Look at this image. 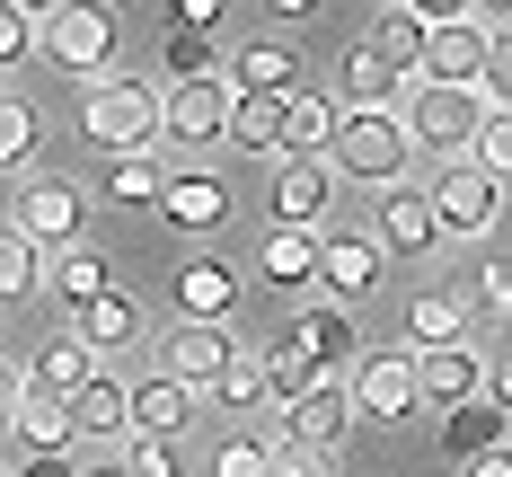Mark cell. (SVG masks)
I'll list each match as a JSON object with an SVG mask.
<instances>
[{
  "label": "cell",
  "instance_id": "1",
  "mask_svg": "<svg viewBox=\"0 0 512 477\" xmlns=\"http://www.w3.org/2000/svg\"><path fill=\"white\" fill-rule=\"evenodd\" d=\"M486 106H504V71H495L486 89H433V80H407L389 115H398L407 151H433V159H468L477 124H486Z\"/></svg>",
  "mask_w": 512,
  "mask_h": 477
},
{
  "label": "cell",
  "instance_id": "2",
  "mask_svg": "<svg viewBox=\"0 0 512 477\" xmlns=\"http://www.w3.org/2000/svg\"><path fill=\"white\" fill-rule=\"evenodd\" d=\"M80 133H89L106 159L151 151V142H159V89H151V80H133L124 62L98 71V80H80Z\"/></svg>",
  "mask_w": 512,
  "mask_h": 477
},
{
  "label": "cell",
  "instance_id": "3",
  "mask_svg": "<svg viewBox=\"0 0 512 477\" xmlns=\"http://www.w3.org/2000/svg\"><path fill=\"white\" fill-rule=\"evenodd\" d=\"M327 168L380 195V186H398V177L415 168V151H407V133H398V115H389V106H336V133H327Z\"/></svg>",
  "mask_w": 512,
  "mask_h": 477
},
{
  "label": "cell",
  "instance_id": "4",
  "mask_svg": "<svg viewBox=\"0 0 512 477\" xmlns=\"http://www.w3.org/2000/svg\"><path fill=\"white\" fill-rule=\"evenodd\" d=\"M115 45H124V27H115L106 0H62L53 18H36V53H45L53 71H71V80L115 71Z\"/></svg>",
  "mask_w": 512,
  "mask_h": 477
},
{
  "label": "cell",
  "instance_id": "5",
  "mask_svg": "<svg viewBox=\"0 0 512 477\" xmlns=\"http://www.w3.org/2000/svg\"><path fill=\"white\" fill-rule=\"evenodd\" d=\"M9 230L36 248V257H62L89 239V195L71 177H18V204H9Z\"/></svg>",
  "mask_w": 512,
  "mask_h": 477
},
{
  "label": "cell",
  "instance_id": "6",
  "mask_svg": "<svg viewBox=\"0 0 512 477\" xmlns=\"http://www.w3.org/2000/svg\"><path fill=\"white\" fill-rule=\"evenodd\" d=\"M345 398H354V416L371 424H407L415 416V354L407 345H371L345 363Z\"/></svg>",
  "mask_w": 512,
  "mask_h": 477
},
{
  "label": "cell",
  "instance_id": "7",
  "mask_svg": "<svg viewBox=\"0 0 512 477\" xmlns=\"http://www.w3.org/2000/svg\"><path fill=\"white\" fill-rule=\"evenodd\" d=\"M380 283H389V257L362 239V230H318V301H336V310H362V301H380Z\"/></svg>",
  "mask_w": 512,
  "mask_h": 477
},
{
  "label": "cell",
  "instance_id": "8",
  "mask_svg": "<svg viewBox=\"0 0 512 477\" xmlns=\"http://www.w3.org/2000/svg\"><path fill=\"white\" fill-rule=\"evenodd\" d=\"M495 27H424V53H415V80H433V89H486L495 80Z\"/></svg>",
  "mask_w": 512,
  "mask_h": 477
},
{
  "label": "cell",
  "instance_id": "9",
  "mask_svg": "<svg viewBox=\"0 0 512 477\" xmlns=\"http://www.w3.org/2000/svg\"><path fill=\"white\" fill-rule=\"evenodd\" d=\"M230 363H239V336L212 327V318H177V327L159 336V380H177V389H195V398H204Z\"/></svg>",
  "mask_w": 512,
  "mask_h": 477
},
{
  "label": "cell",
  "instance_id": "10",
  "mask_svg": "<svg viewBox=\"0 0 512 477\" xmlns=\"http://www.w3.org/2000/svg\"><path fill=\"white\" fill-rule=\"evenodd\" d=\"M159 212H168V230H186V239H221L230 212H239V195H230L221 168H168V177H159Z\"/></svg>",
  "mask_w": 512,
  "mask_h": 477
},
{
  "label": "cell",
  "instance_id": "11",
  "mask_svg": "<svg viewBox=\"0 0 512 477\" xmlns=\"http://www.w3.org/2000/svg\"><path fill=\"white\" fill-rule=\"evenodd\" d=\"M424 204H433V230H442V239H477V230H495L504 186H495V177H477L468 159H451V168L424 186Z\"/></svg>",
  "mask_w": 512,
  "mask_h": 477
},
{
  "label": "cell",
  "instance_id": "12",
  "mask_svg": "<svg viewBox=\"0 0 512 477\" xmlns=\"http://www.w3.org/2000/svg\"><path fill=\"white\" fill-rule=\"evenodd\" d=\"M354 433V398H345V371H327V380H309L301 398L283 407V442L292 451H318V460H336V442Z\"/></svg>",
  "mask_w": 512,
  "mask_h": 477
},
{
  "label": "cell",
  "instance_id": "13",
  "mask_svg": "<svg viewBox=\"0 0 512 477\" xmlns=\"http://www.w3.org/2000/svg\"><path fill=\"white\" fill-rule=\"evenodd\" d=\"M380 257H433L442 248V230H433V204H424V186L398 177V186H380V204H371V230H362Z\"/></svg>",
  "mask_w": 512,
  "mask_h": 477
},
{
  "label": "cell",
  "instance_id": "14",
  "mask_svg": "<svg viewBox=\"0 0 512 477\" xmlns=\"http://www.w3.org/2000/svg\"><path fill=\"white\" fill-rule=\"evenodd\" d=\"M221 124H230V89H221V80H177V89H159V142L204 151V142H221Z\"/></svg>",
  "mask_w": 512,
  "mask_h": 477
},
{
  "label": "cell",
  "instance_id": "15",
  "mask_svg": "<svg viewBox=\"0 0 512 477\" xmlns=\"http://www.w3.org/2000/svg\"><path fill=\"white\" fill-rule=\"evenodd\" d=\"M327 204H336V168L327 159H283L274 186H265L274 230H327Z\"/></svg>",
  "mask_w": 512,
  "mask_h": 477
},
{
  "label": "cell",
  "instance_id": "16",
  "mask_svg": "<svg viewBox=\"0 0 512 477\" xmlns=\"http://www.w3.org/2000/svg\"><path fill=\"white\" fill-rule=\"evenodd\" d=\"M195 389H177V380H159V371H142V380H124V433L133 442H177L186 424H195Z\"/></svg>",
  "mask_w": 512,
  "mask_h": 477
},
{
  "label": "cell",
  "instance_id": "17",
  "mask_svg": "<svg viewBox=\"0 0 512 477\" xmlns=\"http://www.w3.org/2000/svg\"><path fill=\"white\" fill-rule=\"evenodd\" d=\"M495 380V363L477 354V345H442V354H415V407H468L477 389Z\"/></svg>",
  "mask_w": 512,
  "mask_h": 477
},
{
  "label": "cell",
  "instance_id": "18",
  "mask_svg": "<svg viewBox=\"0 0 512 477\" xmlns=\"http://www.w3.org/2000/svg\"><path fill=\"white\" fill-rule=\"evenodd\" d=\"M221 89H230V98H292V89H309V71H301V53L283 45V36H256V45L221 71Z\"/></svg>",
  "mask_w": 512,
  "mask_h": 477
},
{
  "label": "cell",
  "instance_id": "19",
  "mask_svg": "<svg viewBox=\"0 0 512 477\" xmlns=\"http://www.w3.org/2000/svg\"><path fill=\"white\" fill-rule=\"evenodd\" d=\"M504 433H512V416H504V389H495V380H486V389H477V398H468V407H451V416H442V451H451V460H486V451H504Z\"/></svg>",
  "mask_w": 512,
  "mask_h": 477
},
{
  "label": "cell",
  "instance_id": "20",
  "mask_svg": "<svg viewBox=\"0 0 512 477\" xmlns=\"http://www.w3.org/2000/svg\"><path fill=\"white\" fill-rule=\"evenodd\" d=\"M468 292L460 283H433V292H415L407 301V354H442V345H468Z\"/></svg>",
  "mask_w": 512,
  "mask_h": 477
},
{
  "label": "cell",
  "instance_id": "21",
  "mask_svg": "<svg viewBox=\"0 0 512 477\" xmlns=\"http://www.w3.org/2000/svg\"><path fill=\"white\" fill-rule=\"evenodd\" d=\"M230 310H239V265H230V257H186V265H177V318L230 327Z\"/></svg>",
  "mask_w": 512,
  "mask_h": 477
},
{
  "label": "cell",
  "instance_id": "22",
  "mask_svg": "<svg viewBox=\"0 0 512 477\" xmlns=\"http://www.w3.org/2000/svg\"><path fill=\"white\" fill-rule=\"evenodd\" d=\"M327 133H336V98L327 89H292L283 115H274V159H327Z\"/></svg>",
  "mask_w": 512,
  "mask_h": 477
},
{
  "label": "cell",
  "instance_id": "23",
  "mask_svg": "<svg viewBox=\"0 0 512 477\" xmlns=\"http://www.w3.org/2000/svg\"><path fill=\"white\" fill-rule=\"evenodd\" d=\"M71 336H80L89 354H115V345H142V301H133L124 283H106L98 301H80V310H71Z\"/></svg>",
  "mask_w": 512,
  "mask_h": 477
},
{
  "label": "cell",
  "instance_id": "24",
  "mask_svg": "<svg viewBox=\"0 0 512 477\" xmlns=\"http://www.w3.org/2000/svg\"><path fill=\"white\" fill-rule=\"evenodd\" d=\"M283 336H292L318 371H345L362 354V345H354V310H336V301H301V318H292Z\"/></svg>",
  "mask_w": 512,
  "mask_h": 477
},
{
  "label": "cell",
  "instance_id": "25",
  "mask_svg": "<svg viewBox=\"0 0 512 477\" xmlns=\"http://www.w3.org/2000/svg\"><path fill=\"white\" fill-rule=\"evenodd\" d=\"M398 71H389V53L371 45V36H354V45L336 53V106H398Z\"/></svg>",
  "mask_w": 512,
  "mask_h": 477
},
{
  "label": "cell",
  "instance_id": "26",
  "mask_svg": "<svg viewBox=\"0 0 512 477\" xmlns=\"http://www.w3.org/2000/svg\"><path fill=\"white\" fill-rule=\"evenodd\" d=\"M256 283H274V292L301 301L309 283H318V230H265L256 239Z\"/></svg>",
  "mask_w": 512,
  "mask_h": 477
},
{
  "label": "cell",
  "instance_id": "27",
  "mask_svg": "<svg viewBox=\"0 0 512 477\" xmlns=\"http://www.w3.org/2000/svg\"><path fill=\"white\" fill-rule=\"evenodd\" d=\"M18 380H27V389H45V398H71V389H89V380H98V354H89L80 336H45V345L18 363Z\"/></svg>",
  "mask_w": 512,
  "mask_h": 477
},
{
  "label": "cell",
  "instance_id": "28",
  "mask_svg": "<svg viewBox=\"0 0 512 477\" xmlns=\"http://www.w3.org/2000/svg\"><path fill=\"white\" fill-rule=\"evenodd\" d=\"M62 416H71V451H80V442H106V451H115V442H124V380H89V389H71V398H62Z\"/></svg>",
  "mask_w": 512,
  "mask_h": 477
},
{
  "label": "cell",
  "instance_id": "29",
  "mask_svg": "<svg viewBox=\"0 0 512 477\" xmlns=\"http://www.w3.org/2000/svg\"><path fill=\"white\" fill-rule=\"evenodd\" d=\"M106 283H115V274H106V257L89 248V239H80V248H62V257H45V292H53V301H71V310H80V301H98Z\"/></svg>",
  "mask_w": 512,
  "mask_h": 477
},
{
  "label": "cell",
  "instance_id": "30",
  "mask_svg": "<svg viewBox=\"0 0 512 477\" xmlns=\"http://www.w3.org/2000/svg\"><path fill=\"white\" fill-rule=\"evenodd\" d=\"M248 363H256V380H265V398H274V407H292V398H301L309 380H327V371L309 363V354L292 345V336H274L265 354H248Z\"/></svg>",
  "mask_w": 512,
  "mask_h": 477
},
{
  "label": "cell",
  "instance_id": "31",
  "mask_svg": "<svg viewBox=\"0 0 512 477\" xmlns=\"http://www.w3.org/2000/svg\"><path fill=\"white\" fill-rule=\"evenodd\" d=\"M159 177H168V159L159 151H124L98 168V195L106 204H159Z\"/></svg>",
  "mask_w": 512,
  "mask_h": 477
},
{
  "label": "cell",
  "instance_id": "32",
  "mask_svg": "<svg viewBox=\"0 0 512 477\" xmlns=\"http://www.w3.org/2000/svg\"><path fill=\"white\" fill-rule=\"evenodd\" d=\"M9 433H27L36 451H71V416H62V398L27 389V380H18V416H9Z\"/></svg>",
  "mask_w": 512,
  "mask_h": 477
},
{
  "label": "cell",
  "instance_id": "33",
  "mask_svg": "<svg viewBox=\"0 0 512 477\" xmlns=\"http://www.w3.org/2000/svg\"><path fill=\"white\" fill-rule=\"evenodd\" d=\"M36 142H45V115H36L27 98H9V89H0V168H27Z\"/></svg>",
  "mask_w": 512,
  "mask_h": 477
},
{
  "label": "cell",
  "instance_id": "34",
  "mask_svg": "<svg viewBox=\"0 0 512 477\" xmlns=\"http://www.w3.org/2000/svg\"><path fill=\"white\" fill-rule=\"evenodd\" d=\"M27 292H45V257L0 221V301H27Z\"/></svg>",
  "mask_w": 512,
  "mask_h": 477
},
{
  "label": "cell",
  "instance_id": "35",
  "mask_svg": "<svg viewBox=\"0 0 512 477\" xmlns=\"http://www.w3.org/2000/svg\"><path fill=\"white\" fill-rule=\"evenodd\" d=\"M371 45L389 53V71H398V80H415V53H424V27H415V18L398 9V0L380 9V27H371Z\"/></svg>",
  "mask_w": 512,
  "mask_h": 477
},
{
  "label": "cell",
  "instance_id": "36",
  "mask_svg": "<svg viewBox=\"0 0 512 477\" xmlns=\"http://www.w3.org/2000/svg\"><path fill=\"white\" fill-rule=\"evenodd\" d=\"M274 115H283V98H230L221 142H239V151H274Z\"/></svg>",
  "mask_w": 512,
  "mask_h": 477
},
{
  "label": "cell",
  "instance_id": "37",
  "mask_svg": "<svg viewBox=\"0 0 512 477\" xmlns=\"http://www.w3.org/2000/svg\"><path fill=\"white\" fill-rule=\"evenodd\" d=\"M168 80H221V45L195 27H168Z\"/></svg>",
  "mask_w": 512,
  "mask_h": 477
},
{
  "label": "cell",
  "instance_id": "38",
  "mask_svg": "<svg viewBox=\"0 0 512 477\" xmlns=\"http://www.w3.org/2000/svg\"><path fill=\"white\" fill-rule=\"evenodd\" d=\"M468 168L504 186V168H512V115L504 106H486V124H477V142H468Z\"/></svg>",
  "mask_w": 512,
  "mask_h": 477
},
{
  "label": "cell",
  "instance_id": "39",
  "mask_svg": "<svg viewBox=\"0 0 512 477\" xmlns=\"http://www.w3.org/2000/svg\"><path fill=\"white\" fill-rule=\"evenodd\" d=\"M115 460H124V477H186V460H177V442H115Z\"/></svg>",
  "mask_w": 512,
  "mask_h": 477
},
{
  "label": "cell",
  "instance_id": "40",
  "mask_svg": "<svg viewBox=\"0 0 512 477\" xmlns=\"http://www.w3.org/2000/svg\"><path fill=\"white\" fill-rule=\"evenodd\" d=\"M265 460H274V442H256V433H230V442L212 451V477H265Z\"/></svg>",
  "mask_w": 512,
  "mask_h": 477
},
{
  "label": "cell",
  "instance_id": "41",
  "mask_svg": "<svg viewBox=\"0 0 512 477\" xmlns=\"http://www.w3.org/2000/svg\"><path fill=\"white\" fill-rule=\"evenodd\" d=\"M18 62H36V18L0 0V71H18Z\"/></svg>",
  "mask_w": 512,
  "mask_h": 477
},
{
  "label": "cell",
  "instance_id": "42",
  "mask_svg": "<svg viewBox=\"0 0 512 477\" xmlns=\"http://www.w3.org/2000/svg\"><path fill=\"white\" fill-rule=\"evenodd\" d=\"M204 398H212V407H256V398H265V380H256V363H248V354H239V363L221 371V380H212Z\"/></svg>",
  "mask_w": 512,
  "mask_h": 477
},
{
  "label": "cell",
  "instance_id": "43",
  "mask_svg": "<svg viewBox=\"0 0 512 477\" xmlns=\"http://www.w3.org/2000/svg\"><path fill=\"white\" fill-rule=\"evenodd\" d=\"M398 9H407L415 27H468L477 18V0H398Z\"/></svg>",
  "mask_w": 512,
  "mask_h": 477
},
{
  "label": "cell",
  "instance_id": "44",
  "mask_svg": "<svg viewBox=\"0 0 512 477\" xmlns=\"http://www.w3.org/2000/svg\"><path fill=\"white\" fill-rule=\"evenodd\" d=\"M265 477H336V460H318V451H292V442H274Z\"/></svg>",
  "mask_w": 512,
  "mask_h": 477
},
{
  "label": "cell",
  "instance_id": "45",
  "mask_svg": "<svg viewBox=\"0 0 512 477\" xmlns=\"http://www.w3.org/2000/svg\"><path fill=\"white\" fill-rule=\"evenodd\" d=\"M504 301H512V274H504V257H486V265H477V310L504 318Z\"/></svg>",
  "mask_w": 512,
  "mask_h": 477
},
{
  "label": "cell",
  "instance_id": "46",
  "mask_svg": "<svg viewBox=\"0 0 512 477\" xmlns=\"http://www.w3.org/2000/svg\"><path fill=\"white\" fill-rule=\"evenodd\" d=\"M168 18L195 27V36H212V27H221V0H168Z\"/></svg>",
  "mask_w": 512,
  "mask_h": 477
},
{
  "label": "cell",
  "instance_id": "47",
  "mask_svg": "<svg viewBox=\"0 0 512 477\" xmlns=\"http://www.w3.org/2000/svg\"><path fill=\"white\" fill-rule=\"evenodd\" d=\"M9 477H80V460H62V451H27V469H9Z\"/></svg>",
  "mask_w": 512,
  "mask_h": 477
},
{
  "label": "cell",
  "instance_id": "48",
  "mask_svg": "<svg viewBox=\"0 0 512 477\" xmlns=\"http://www.w3.org/2000/svg\"><path fill=\"white\" fill-rule=\"evenodd\" d=\"M9 416H18V363L0 354V433H9Z\"/></svg>",
  "mask_w": 512,
  "mask_h": 477
},
{
  "label": "cell",
  "instance_id": "49",
  "mask_svg": "<svg viewBox=\"0 0 512 477\" xmlns=\"http://www.w3.org/2000/svg\"><path fill=\"white\" fill-rule=\"evenodd\" d=\"M460 477H512V460H504V451H486V460H468Z\"/></svg>",
  "mask_w": 512,
  "mask_h": 477
},
{
  "label": "cell",
  "instance_id": "50",
  "mask_svg": "<svg viewBox=\"0 0 512 477\" xmlns=\"http://www.w3.org/2000/svg\"><path fill=\"white\" fill-rule=\"evenodd\" d=\"M265 9H274V18H309L318 0H265Z\"/></svg>",
  "mask_w": 512,
  "mask_h": 477
},
{
  "label": "cell",
  "instance_id": "51",
  "mask_svg": "<svg viewBox=\"0 0 512 477\" xmlns=\"http://www.w3.org/2000/svg\"><path fill=\"white\" fill-rule=\"evenodd\" d=\"M80 477H124V460H80Z\"/></svg>",
  "mask_w": 512,
  "mask_h": 477
},
{
  "label": "cell",
  "instance_id": "52",
  "mask_svg": "<svg viewBox=\"0 0 512 477\" xmlns=\"http://www.w3.org/2000/svg\"><path fill=\"white\" fill-rule=\"evenodd\" d=\"M9 9H27V18H53V9H62V0H9Z\"/></svg>",
  "mask_w": 512,
  "mask_h": 477
},
{
  "label": "cell",
  "instance_id": "53",
  "mask_svg": "<svg viewBox=\"0 0 512 477\" xmlns=\"http://www.w3.org/2000/svg\"><path fill=\"white\" fill-rule=\"evenodd\" d=\"M380 9H389V0H380Z\"/></svg>",
  "mask_w": 512,
  "mask_h": 477
},
{
  "label": "cell",
  "instance_id": "54",
  "mask_svg": "<svg viewBox=\"0 0 512 477\" xmlns=\"http://www.w3.org/2000/svg\"><path fill=\"white\" fill-rule=\"evenodd\" d=\"M0 477H9V469H0Z\"/></svg>",
  "mask_w": 512,
  "mask_h": 477
}]
</instances>
